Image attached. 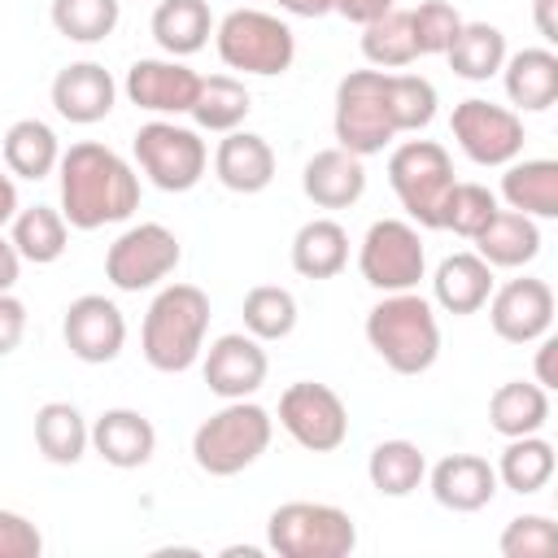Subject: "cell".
I'll list each match as a JSON object with an SVG mask.
<instances>
[{"label": "cell", "instance_id": "cell-1", "mask_svg": "<svg viewBox=\"0 0 558 558\" xmlns=\"http://www.w3.org/2000/svg\"><path fill=\"white\" fill-rule=\"evenodd\" d=\"M61 174V218L74 231H96L126 222L140 209V174L109 144L78 140L57 161Z\"/></svg>", "mask_w": 558, "mask_h": 558}, {"label": "cell", "instance_id": "cell-2", "mask_svg": "<svg viewBox=\"0 0 558 558\" xmlns=\"http://www.w3.org/2000/svg\"><path fill=\"white\" fill-rule=\"evenodd\" d=\"M209 331V296L196 283H166L140 327V349L144 362L161 375H183L196 366Z\"/></svg>", "mask_w": 558, "mask_h": 558}, {"label": "cell", "instance_id": "cell-3", "mask_svg": "<svg viewBox=\"0 0 558 558\" xmlns=\"http://www.w3.org/2000/svg\"><path fill=\"white\" fill-rule=\"evenodd\" d=\"M366 340L392 366L397 375H423L440 357V323L427 296L410 292H384V301L366 314Z\"/></svg>", "mask_w": 558, "mask_h": 558}, {"label": "cell", "instance_id": "cell-4", "mask_svg": "<svg viewBox=\"0 0 558 558\" xmlns=\"http://www.w3.org/2000/svg\"><path fill=\"white\" fill-rule=\"evenodd\" d=\"M270 436H275L270 410L240 397V401H227L218 414H209L192 432V458L205 475L227 480V475H240L244 466H253L266 453Z\"/></svg>", "mask_w": 558, "mask_h": 558}, {"label": "cell", "instance_id": "cell-5", "mask_svg": "<svg viewBox=\"0 0 558 558\" xmlns=\"http://www.w3.org/2000/svg\"><path fill=\"white\" fill-rule=\"evenodd\" d=\"M266 545L279 558H349L357 523L331 501H283L266 519Z\"/></svg>", "mask_w": 558, "mask_h": 558}, {"label": "cell", "instance_id": "cell-6", "mask_svg": "<svg viewBox=\"0 0 558 558\" xmlns=\"http://www.w3.org/2000/svg\"><path fill=\"white\" fill-rule=\"evenodd\" d=\"M214 44L227 70L240 74H262L275 78L283 70H292L296 61V35L283 17L266 13V9H231L218 26H214Z\"/></svg>", "mask_w": 558, "mask_h": 558}, {"label": "cell", "instance_id": "cell-7", "mask_svg": "<svg viewBox=\"0 0 558 558\" xmlns=\"http://www.w3.org/2000/svg\"><path fill=\"white\" fill-rule=\"evenodd\" d=\"M340 148L353 157H375L397 140L392 109H388V70H349L336 83V113H331Z\"/></svg>", "mask_w": 558, "mask_h": 558}, {"label": "cell", "instance_id": "cell-8", "mask_svg": "<svg viewBox=\"0 0 558 558\" xmlns=\"http://www.w3.org/2000/svg\"><path fill=\"white\" fill-rule=\"evenodd\" d=\"M388 183H392V192H397V201L414 227L440 231V205H445L449 187L458 183L445 144H436V140L397 144L388 157Z\"/></svg>", "mask_w": 558, "mask_h": 558}, {"label": "cell", "instance_id": "cell-9", "mask_svg": "<svg viewBox=\"0 0 558 558\" xmlns=\"http://www.w3.org/2000/svg\"><path fill=\"white\" fill-rule=\"evenodd\" d=\"M131 153H135V166L148 174V183L161 192H192L209 166L205 140L192 126H179L170 118L144 122L131 140Z\"/></svg>", "mask_w": 558, "mask_h": 558}, {"label": "cell", "instance_id": "cell-10", "mask_svg": "<svg viewBox=\"0 0 558 558\" xmlns=\"http://www.w3.org/2000/svg\"><path fill=\"white\" fill-rule=\"evenodd\" d=\"M357 270L375 292H410L427 275V248L414 222L405 218H379L362 235Z\"/></svg>", "mask_w": 558, "mask_h": 558}, {"label": "cell", "instance_id": "cell-11", "mask_svg": "<svg viewBox=\"0 0 558 558\" xmlns=\"http://www.w3.org/2000/svg\"><path fill=\"white\" fill-rule=\"evenodd\" d=\"M183 248L174 240L170 227L161 222H135L126 227L109 253H105V279L118 288V292H144V288H157L166 275H174Z\"/></svg>", "mask_w": 558, "mask_h": 558}, {"label": "cell", "instance_id": "cell-12", "mask_svg": "<svg viewBox=\"0 0 558 558\" xmlns=\"http://www.w3.org/2000/svg\"><path fill=\"white\" fill-rule=\"evenodd\" d=\"M279 427L310 453H331L349 440V410L336 388L296 379L279 397Z\"/></svg>", "mask_w": 558, "mask_h": 558}, {"label": "cell", "instance_id": "cell-13", "mask_svg": "<svg viewBox=\"0 0 558 558\" xmlns=\"http://www.w3.org/2000/svg\"><path fill=\"white\" fill-rule=\"evenodd\" d=\"M449 131L475 166H510L523 153V140H527L519 109H506V105H493V100H480V96H466V100L453 105Z\"/></svg>", "mask_w": 558, "mask_h": 558}, {"label": "cell", "instance_id": "cell-14", "mask_svg": "<svg viewBox=\"0 0 558 558\" xmlns=\"http://www.w3.org/2000/svg\"><path fill=\"white\" fill-rule=\"evenodd\" d=\"M61 336H65V349L87 362V366H105L122 353L126 344V318L122 310L100 296V292H83L65 305V318H61Z\"/></svg>", "mask_w": 558, "mask_h": 558}, {"label": "cell", "instance_id": "cell-15", "mask_svg": "<svg viewBox=\"0 0 558 558\" xmlns=\"http://www.w3.org/2000/svg\"><path fill=\"white\" fill-rule=\"evenodd\" d=\"M488 323L510 344H532L554 327V288L545 279H506L488 296Z\"/></svg>", "mask_w": 558, "mask_h": 558}, {"label": "cell", "instance_id": "cell-16", "mask_svg": "<svg viewBox=\"0 0 558 558\" xmlns=\"http://www.w3.org/2000/svg\"><path fill=\"white\" fill-rule=\"evenodd\" d=\"M126 100L144 113H157V118H179L192 109L196 100V87H201V74L187 70L179 57H140L131 70H126Z\"/></svg>", "mask_w": 558, "mask_h": 558}, {"label": "cell", "instance_id": "cell-17", "mask_svg": "<svg viewBox=\"0 0 558 558\" xmlns=\"http://www.w3.org/2000/svg\"><path fill=\"white\" fill-rule=\"evenodd\" d=\"M201 371H205V384H209L214 397L240 401V397H253V392L266 384L270 362H266V349H262L257 336H248V331H227V336H218V340L205 349Z\"/></svg>", "mask_w": 558, "mask_h": 558}, {"label": "cell", "instance_id": "cell-18", "mask_svg": "<svg viewBox=\"0 0 558 558\" xmlns=\"http://www.w3.org/2000/svg\"><path fill=\"white\" fill-rule=\"evenodd\" d=\"M113 100H118V83L100 61H74L52 78V109L74 126H92L109 118Z\"/></svg>", "mask_w": 558, "mask_h": 558}, {"label": "cell", "instance_id": "cell-19", "mask_svg": "<svg viewBox=\"0 0 558 558\" xmlns=\"http://www.w3.org/2000/svg\"><path fill=\"white\" fill-rule=\"evenodd\" d=\"M432 497L453 514H475L497 497V471L480 453H449L432 466Z\"/></svg>", "mask_w": 558, "mask_h": 558}, {"label": "cell", "instance_id": "cell-20", "mask_svg": "<svg viewBox=\"0 0 558 558\" xmlns=\"http://www.w3.org/2000/svg\"><path fill=\"white\" fill-rule=\"evenodd\" d=\"M214 174L227 192H240V196H257L270 187L275 179V148L266 144V135H253V131H227L218 140V153H214Z\"/></svg>", "mask_w": 558, "mask_h": 558}, {"label": "cell", "instance_id": "cell-21", "mask_svg": "<svg viewBox=\"0 0 558 558\" xmlns=\"http://www.w3.org/2000/svg\"><path fill=\"white\" fill-rule=\"evenodd\" d=\"M301 192L318 205V209H349L362 201L366 192V166L362 157H353L349 148H323L305 161L301 170Z\"/></svg>", "mask_w": 558, "mask_h": 558}, {"label": "cell", "instance_id": "cell-22", "mask_svg": "<svg viewBox=\"0 0 558 558\" xmlns=\"http://www.w3.org/2000/svg\"><path fill=\"white\" fill-rule=\"evenodd\" d=\"M92 449H96L109 466L135 471V466H144V462L157 453V427H153L140 410L113 405V410H105V414L92 423Z\"/></svg>", "mask_w": 558, "mask_h": 558}, {"label": "cell", "instance_id": "cell-23", "mask_svg": "<svg viewBox=\"0 0 558 558\" xmlns=\"http://www.w3.org/2000/svg\"><path fill=\"white\" fill-rule=\"evenodd\" d=\"M501 83L514 109L523 113H545L558 100V52L554 48H523L506 52Z\"/></svg>", "mask_w": 558, "mask_h": 558}, {"label": "cell", "instance_id": "cell-24", "mask_svg": "<svg viewBox=\"0 0 558 558\" xmlns=\"http://www.w3.org/2000/svg\"><path fill=\"white\" fill-rule=\"evenodd\" d=\"M432 296L445 314H475L493 296V266L480 253H449L432 275Z\"/></svg>", "mask_w": 558, "mask_h": 558}, {"label": "cell", "instance_id": "cell-25", "mask_svg": "<svg viewBox=\"0 0 558 558\" xmlns=\"http://www.w3.org/2000/svg\"><path fill=\"white\" fill-rule=\"evenodd\" d=\"M501 201L527 218H558V161L514 157L501 174Z\"/></svg>", "mask_w": 558, "mask_h": 558}, {"label": "cell", "instance_id": "cell-26", "mask_svg": "<svg viewBox=\"0 0 558 558\" xmlns=\"http://www.w3.org/2000/svg\"><path fill=\"white\" fill-rule=\"evenodd\" d=\"M475 248L493 270L497 266L501 270H519L541 253V227H536V218H527L519 209H497L488 218V227L475 235Z\"/></svg>", "mask_w": 558, "mask_h": 558}, {"label": "cell", "instance_id": "cell-27", "mask_svg": "<svg viewBox=\"0 0 558 558\" xmlns=\"http://www.w3.org/2000/svg\"><path fill=\"white\" fill-rule=\"evenodd\" d=\"M153 39L166 57H192L209 44L214 35V13L205 0H157L153 9Z\"/></svg>", "mask_w": 558, "mask_h": 558}, {"label": "cell", "instance_id": "cell-28", "mask_svg": "<svg viewBox=\"0 0 558 558\" xmlns=\"http://www.w3.org/2000/svg\"><path fill=\"white\" fill-rule=\"evenodd\" d=\"M488 423L497 436H532L549 423V388L536 379H510L488 397Z\"/></svg>", "mask_w": 558, "mask_h": 558}, {"label": "cell", "instance_id": "cell-29", "mask_svg": "<svg viewBox=\"0 0 558 558\" xmlns=\"http://www.w3.org/2000/svg\"><path fill=\"white\" fill-rule=\"evenodd\" d=\"M349 266V231L336 218H310L292 235V270L301 279H331Z\"/></svg>", "mask_w": 558, "mask_h": 558}, {"label": "cell", "instance_id": "cell-30", "mask_svg": "<svg viewBox=\"0 0 558 558\" xmlns=\"http://www.w3.org/2000/svg\"><path fill=\"white\" fill-rule=\"evenodd\" d=\"M57 161H61V140L44 118H17L4 131V166H9V174L39 183V179H48L57 170Z\"/></svg>", "mask_w": 558, "mask_h": 558}, {"label": "cell", "instance_id": "cell-31", "mask_svg": "<svg viewBox=\"0 0 558 558\" xmlns=\"http://www.w3.org/2000/svg\"><path fill=\"white\" fill-rule=\"evenodd\" d=\"M35 445L52 466H74L92 449V427L70 401H48L35 410Z\"/></svg>", "mask_w": 558, "mask_h": 558}, {"label": "cell", "instance_id": "cell-32", "mask_svg": "<svg viewBox=\"0 0 558 558\" xmlns=\"http://www.w3.org/2000/svg\"><path fill=\"white\" fill-rule=\"evenodd\" d=\"M449 70L466 83H488L506 65V35L493 22H462L453 44L445 48Z\"/></svg>", "mask_w": 558, "mask_h": 558}, {"label": "cell", "instance_id": "cell-33", "mask_svg": "<svg viewBox=\"0 0 558 558\" xmlns=\"http://www.w3.org/2000/svg\"><path fill=\"white\" fill-rule=\"evenodd\" d=\"M493 471H497V484H506L519 497L541 493L554 480V445L541 432L514 436V440H506V449H501V458H497Z\"/></svg>", "mask_w": 558, "mask_h": 558}, {"label": "cell", "instance_id": "cell-34", "mask_svg": "<svg viewBox=\"0 0 558 558\" xmlns=\"http://www.w3.org/2000/svg\"><path fill=\"white\" fill-rule=\"evenodd\" d=\"M366 475L379 497H410L427 480V458L414 440H379L366 458Z\"/></svg>", "mask_w": 558, "mask_h": 558}, {"label": "cell", "instance_id": "cell-35", "mask_svg": "<svg viewBox=\"0 0 558 558\" xmlns=\"http://www.w3.org/2000/svg\"><path fill=\"white\" fill-rule=\"evenodd\" d=\"M13 248L22 262H35V266H52L61 253H65V240H70V222L61 218V209L52 205H26L13 214Z\"/></svg>", "mask_w": 558, "mask_h": 558}, {"label": "cell", "instance_id": "cell-36", "mask_svg": "<svg viewBox=\"0 0 558 558\" xmlns=\"http://www.w3.org/2000/svg\"><path fill=\"white\" fill-rule=\"evenodd\" d=\"M248 109H253V96H248V87L240 83V78H231V74H209V78H201V87H196V100H192V122L201 126V131H218V135H227V131H235L244 118H248Z\"/></svg>", "mask_w": 558, "mask_h": 558}, {"label": "cell", "instance_id": "cell-37", "mask_svg": "<svg viewBox=\"0 0 558 558\" xmlns=\"http://www.w3.org/2000/svg\"><path fill=\"white\" fill-rule=\"evenodd\" d=\"M362 57L375 70H405L418 48H414V31H410V9H388L384 17L362 26Z\"/></svg>", "mask_w": 558, "mask_h": 558}, {"label": "cell", "instance_id": "cell-38", "mask_svg": "<svg viewBox=\"0 0 558 558\" xmlns=\"http://www.w3.org/2000/svg\"><path fill=\"white\" fill-rule=\"evenodd\" d=\"M240 314H244V331L257 336L262 344L266 340H283L296 327V296L288 288H279V283H257V288H248Z\"/></svg>", "mask_w": 558, "mask_h": 558}, {"label": "cell", "instance_id": "cell-39", "mask_svg": "<svg viewBox=\"0 0 558 558\" xmlns=\"http://www.w3.org/2000/svg\"><path fill=\"white\" fill-rule=\"evenodd\" d=\"M122 0H52V26L70 44H100L118 31Z\"/></svg>", "mask_w": 558, "mask_h": 558}, {"label": "cell", "instance_id": "cell-40", "mask_svg": "<svg viewBox=\"0 0 558 558\" xmlns=\"http://www.w3.org/2000/svg\"><path fill=\"white\" fill-rule=\"evenodd\" d=\"M436 87L423 74H388V109L397 135H418L436 118Z\"/></svg>", "mask_w": 558, "mask_h": 558}, {"label": "cell", "instance_id": "cell-41", "mask_svg": "<svg viewBox=\"0 0 558 558\" xmlns=\"http://www.w3.org/2000/svg\"><path fill=\"white\" fill-rule=\"evenodd\" d=\"M497 192H488L484 183H453L445 205H440V231H453L462 240H475L488 218L497 214Z\"/></svg>", "mask_w": 558, "mask_h": 558}, {"label": "cell", "instance_id": "cell-42", "mask_svg": "<svg viewBox=\"0 0 558 558\" xmlns=\"http://www.w3.org/2000/svg\"><path fill=\"white\" fill-rule=\"evenodd\" d=\"M410 31H414L418 57H445L453 35L462 31V13L449 0H423L410 9Z\"/></svg>", "mask_w": 558, "mask_h": 558}, {"label": "cell", "instance_id": "cell-43", "mask_svg": "<svg viewBox=\"0 0 558 558\" xmlns=\"http://www.w3.org/2000/svg\"><path fill=\"white\" fill-rule=\"evenodd\" d=\"M497 549L506 558H549L558 554V523L549 514H514L501 527Z\"/></svg>", "mask_w": 558, "mask_h": 558}, {"label": "cell", "instance_id": "cell-44", "mask_svg": "<svg viewBox=\"0 0 558 558\" xmlns=\"http://www.w3.org/2000/svg\"><path fill=\"white\" fill-rule=\"evenodd\" d=\"M39 554H44L39 527L17 510H0V558H39Z\"/></svg>", "mask_w": 558, "mask_h": 558}, {"label": "cell", "instance_id": "cell-45", "mask_svg": "<svg viewBox=\"0 0 558 558\" xmlns=\"http://www.w3.org/2000/svg\"><path fill=\"white\" fill-rule=\"evenodd\" d=\"M26 336V305L13 292H0V357H9Z\"/></svg>", "mask_w": 558, "mask_h": 558}, {"label": "cell", "instance_id": "cell-46", "mask_svg": "<svg viewBox=\"0 0 558 558\" xmlns=\"http://www.w3.org/2000/svg\"><path fill=\"white\" fill-rule=\"evenodd\" d=\"M388 9H397V0H336V13L349 17V22H357V26L384 17Z\"/></svg>", "mask_w": 558, "mask_h": 558}, {"label": "cell", "instance_id": "cell-47", "mask_svg": "<svg viewBox=\"0 0 558 558\" xmlns=\"http://www.w3.org/2000/svg\"><path fill=\"white\" fill-rule=\"evenodd\" d=\"M554 349H558V340L545 331L541 336V349H536V384L541 388H554L558 384V375H554Z\"/></svg>", "mask_w": 558, "mask_h": 558}, {"label": "cell", "instance_id": "cell-48", "mask_svg": "<svg viewBox=\"0 0 558 558\" xmlns=\"http://www.w3.org/2000/svg\"><path fill=\"white\" fill-rule=\"evenodd\" d=\"M17 275H22V257H17L13 240H4V235H0V292H13Z\"/></svg>", "mask_w": 558, "mask_h": 558}, {"label": "cell", "instance_id": "cell-49", "mask_svg": "<svg viewBox=\"0 0 558 558\" xmlns=\"http://www.w3.org/2000/svg\"><path fill=\"white\" fill-rule=\"evenodd\" d=\"M554 9H558V0H532V22H536V31H541L545 44L558 39V17H554Z\"/></svg>", "mask_w": 558, "mask_h": 558}, {"label": "cell", "instance_id": "cell-50", "mask_svg": "<svg viewBox=\"0 0 558 558\" xmlns=\"http://www.w3.org/2000/svg\"><path fill=\"white\" fill-rule=\"evenodd\" d=\"M279 9L292 17H323V13H336V0H279Z\"/></svg>", "mask_w": 558, "mask_h": 558}, {"label": "cell", "instance_id": "cell-51", "mask_svg": "<svg viewBox=\"0 0 558 558\" xmlns=\"http://www.w3.org/2000/svg\"><path fill=\"white\" fill-rule=\"evenodd\" d=\"M17 209H22V205H17V183H13L9 174H0V227L13 222Z\"/></svg>", "mask_w": 558, "mask_h": 558}, {"label": "cell", "instance_id": "cell-52", "mask_svg": "<svg viewBox=\"0 0 558 558\" xmlns=\"http://www.w3.org/2000/svg\"><path fill=\"white\" fill-rule=\"evenodd\" d=\"M240 554H244V558H262V549H253V545H227V549H222V558H240Z\"/></svg>", "mask_w": 558, "mask_h": 558}]
</instances>
